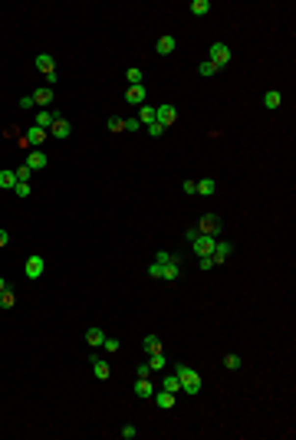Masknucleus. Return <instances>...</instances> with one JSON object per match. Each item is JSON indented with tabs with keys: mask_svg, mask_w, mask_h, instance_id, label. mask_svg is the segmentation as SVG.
<instances>
[{
	"mask_svg": "<svg viewBox=\"0 0 296 440\" xmlns=\"http://www.w3.org/2000/svg\"><path fill=\"white\" fill-rule=\"evenodd\" d=\"M178 381H181V391L185 394H201V374L194 368H188V365H178Z\"/></svg>",
	"mask_w": 296,
	"mask_h": 440,
	"instance_id": "obj_1",
	"label": "nucleus"
},
{
	"mask_svg": "<svg viewBox=\"0 0 296 440\" xmlns=\"http://www.w3.org/2000/svg\"><path fill=\"white\" fill-rule=\"evenodd\" d=\"M46 138H50V132H43V128L30 125V128H27V135L20 138V145H23V148H40V145H43Z\"/></svg>",
	"mask_w": 296,
	"mask_h": 440,
	"instance_id": "obj_2",
	"label": "nucleus"
},
{
	"mask_svg": "<svg viewBox=\"0 0 296 440\" xmlns=\"http://www.w3.org/2000/svg\"><path fill=\"white\" fill-rule=\"evenodd\" d=\"M214 243H217L214 237H208V233H197L194 240H191V246H194L197 256H211V253H214Z\"/></svg>",
	"mask_w": 296,
	"mask_h": 440,
	"instance_id": "obj_3",
	"label": "nucleus"
},
{
	"mask_svg": "<svg viewBox=\"0 0 296 440\" xmlns=\"http://www.w3.org/2000/svg\"><path fill=\"white\" fill-rule=\"evenodd\" d=\"M211 63H214V66H227L230 63V46L227 43H211Z\"/></svg>",
	"mask_w": 296,
	"mask_h": 440,
	"instance_id": "obj_4",
	"label": "nucleus"
},
{
	"mask_svg": "<svg viewBox=\"0 0 296 440\" xmlns=\"http://www.w3.org/2000/svg\"><path fill=\"white\" fill-rule=\"evenodd\" d=\"M197 233L217 237V233H220V217H217V214H204V217H201V223H197Z\"/></svg>",
	"mask_w": 296,
	"mask_h": 440,
	"instance_id": "obj_5",
	"label": "nucleus"
},
{
	"mask_svg": "<svg viewBox=\"0 0 296 440\" xmlns=\"http://www.w3.org/2000/svg\"><path fill=\"white\" fill-rule=\"evenodd\" d=\"M175 119H178L175 105H158V109H155V122H158L161 128H168V125H175Z\"/></svg>",
	"mask_w": 296,
	"mask_h": 440,
	"instance_id": "obj_6",
	"label": "nucleus"
},
{
	"mask_svg": "<svg viewBox=\"0 0 296 440\" xmlns=\"http://www.w3.org/2000/svg\"><path fill=\"white\" fill-rule=\"evenodd\" d=\"M230 253H234V243L220 240V243H214V253H211V260H214V266H217V263H227Z\"/></svg>",
	"mask_w": 296,
	"mask_h": 440,
	"instance_id": "obj_7",
	"label": "nucleus"
},
{
	"mask_svg": "<svg viewBox=\"0 0 296 440\" xmlns=\"http://www.w3.org/2000/svg\"><path fill=\"white\" fill-rule=\"evenodd\" d=\"M145 96H148L145 86H129L125 89V102H129V105H145Z\"/></svg>",
	"mask_w": 296,
	"mask_h": 440,
	"instance_id": "obj_8",
	"label": "nucleus"
},
{
	"mask_svg": "<svg viewBox=\"0 0 296 440\" xmlns=\"http://www.w3.org/2000/svg\"><path fill=\"white\" fill-rule=\"evenodd\" d=\"M43 256H30V260H27V279H40V276H43Z\"/></svg>",
	"mask_w": 296,
	"mask_h": 440,
	"instance_id": "obj_9",
	"label": "nucleus"
},
{
	"mask_svg": "<svg viewBox=\"0 0 296 440\" xmlns=\"http://www.w3.org/2000/svg\"><path fill=\"white\" fill-rule=\"evenodd\" d=\"M46 165H50L46 151H40V148H36V151H30V158H27V168H30V171H40V168H46Z\"/></svg>",
	"mask_w": 296,
	"mask_h": 440,
	"instance_id": "obj_10",
	"label": "nucleus"
},
{
	"mask_svg": "<svg viewBox=\"0 0 296 440\" xmlns=\"http://www.w3.org/2000/svg\"><path fill=\"white\" fill-rule=\"evenodd\" d=\"M59 119V115H56V112H50V109H43L40 112V115H36V122H33V125H36V128H43V132H50V128H53V122Z\"/></svg>",
	"mask_w": 296,
	"mask_h": 440,
	"instance_id": "obj_11",
	"label": "nucleus"
},
{
	"mask_svg": "<svg viewBox=\"0 0 296 440\" xmlns=\"http://www.w3.org/2000/svg\"><path fill=\"white\" fill-rule=\"evenodd\" d=\"M36 69H40L43 76H53V73H56L53 56H50V53H40V56H36Z\"/></svg>",
	"mask_w": 296,
	"mask_h": 440,
	"instance_id": "obj_12",
	"label": "nucleus"
},
{
	"mask_svg": "<svg viewBox=\"0 0 296 440\" xmlns=\"http://www.w3.org/2000/svg\"><path fill=\"white\" fill-rule=\"evenodd\" d=\"M50 135H53V138H69V135H73V125H69L66 119H56L53 128H50Z\"/></svg>",
	"mask_w": 296,
	"mask_h": 440,
	"instance_id": "obj_13",
	"label": "nucleus"
},
{
	"mask_svg": "<svg viewBox=\"0 0 296 440\" xmlns=\"http://www.w3.org/2000/svg\"><path fill=\"white\" fill-rule=\"evenodd\" d=\"M178 276H181V263L171 256V260L161 266V279H168V283H171V279H178Z\"/></svg>",
	"mask_w": 296,
	"mask_h": 440,
	"instance_id": "obj_14",
	"label": "nucleus"
},
{
	"mask_svg": "<svg viewBox=\"0 0 296 440\" xmlns=\"http://www.w3.org/2000/svg\"><path fill=\"white\" fill-rule=\"evenodd\" d=\"M92 371H96L99 381H109V378H112V368L102 362V358H92Z\"/></svg>",
	"mask_w": 296,
	"mask_h": 440,
	"instance_id": "obj_15",
	"label": "nucleus"
},
{
	"mask_svg": "<svg viewBox=\"0 0 296 440\" xmlns=\"http://www.w3.org/2000/svg\"><path fill=\"white\" fill-rule=\"evenodd\" d=\"M155 401H158V407H161V411H171V407H175V394H171V391H155Z\"/></svg>",
	"mask_w": 296,
	"mask_h": 440,
	"instance_id": "obj_16",
	"label": "nucleus"
},
{
	"mask_svg": "<svg viewBox=\"0 0 296 440\" xmlns=\"http://www.w3.org/2000/svg\"><path fill=\"white\" fill-rule=\"evenodd\" d=\"M152 394H155V385L148 378H138L135 381V397H152Z\"/></svg>",
	"mask_w": 296,
	"mask_h": 440,
	"instance_id": "obj_17",
	"label": "nucleus"
},
{
	"mask_svg": "<svg viewBox=\"0 0 296 440\" xmlns=\"http://www.w3.org/2000/svg\"><path fill=\"white\" fill-rule=\"evenodd\" d=\"M86 342H89V345H92V348H99V345L106 342V332L99 329V325H92V329L86 332Z\"/></svg>",
	"mask_w": 296,
	"mask_h": 440,
	"instance_id": "obj_18",
	"label": "nucleus"
},
{
	"mask_svg": "<svg viewBox=\"0 0 296 440\" xmlns=\"http://www.w3.org/2000/svg\"><path fill=\"white\" fill-rule=\"evenodd\" d=\"M33 102H36V105H50V102H53V89L46 86V89H36V92H33Z\"/></svg>",
	"mask_w": 296,
	"mask_h": 440,
	"instance_id": "obj_19",
	"label": "nucleus"
},
{
	"mask_svg": "<svg viewBox=\"0 0 296 440\" xmlns=\"http://www.w3.org/2000/svg\"><path fill=\"white\" fill-rule=\"evenodd\" d=\"M175 36H158V53H161V56H171V53H175Z\"/></svg>",
	"mask_w": 296,
	"mask_h": 440,
	"instance_id": "obj_20",
	"label": "nucleus"
},
{
	"mask_svg": "<svg viewBox=\"0 0 296 440\" xmlns=\"http://www.w3.org/2000/svg\"><path fill=\"white\" fill-rule=\"evenodd\" d=\"M0 187H3V191H13V187H17V171H7V168H3V171H0Z\"/></svg>",
	"mask_w": 296,
	"mask_h": 440,
	"instance_id": "obj_21",
	"label": "nucleus"
},
{
	"mask_svg": "<svg viewBox=\"0 0 296 440\" xmlns=\"http://www.w3.org/2000/svg\"><path fill=\"white\" fill-rule=\"evenodd\" d=\"M280 102H283V96H280L276 89H270V92H263V105H267V109H280Z\"/></svg>",
	"mask_w": 296,
	"mask_h": 440,
	"instance_id": "obj_22",
	"label": "nucleus"
},
{
	"mask_svg": "<svg viewBox=\"0 0 296 440\" xmlns=\"http://www.w3.org/2000/svg\"><path fill=\"white\" fill-rule=\"evenodd\" d=\"M194 194H201V197H211V194H214V181H211V177H201V181H197V191Z\"/></svg>",
	"mask_w": 296,
	"mask_h": 440,
	"instance_id": "obj_23",
	"label": "nucleus"
},
{
	"mask_svg": "<svg viewBox=\"0 0 296 440\" xmlns=\"http://www.w3.org/2000/svg\"><path fill=\"white\" fill-rule=\"evenodd\" d=\"M142 345H145V352H148V355L161 352V339H158V335H145V342H142Z\"/></svg>",
	"mask_w": 296,
	"mask_h": 440,
	"instance_id": "obj_24",
	"label": "nucleus"
},
{
	"mask_svg": "<svg viewBox=\"0 0 296 440\" xmlns=\"http://www.w3.org/2000/svg\"><path fill=\"white\" fill-rule=\"evenodd\" d=\"M138 122H142V125H152V122H155V105H142V112H138Z\"/></svg>",
	"mask_w": 296,
	"mask_h": 440,
	"instance_id": "obj_25",
	"label": "nucleus"
},
{
	"mask_svg": "<svg viewBox=\"0 0 296 440\" xmlns=\"http://www.w3.org/2000/svg\"><path fill=\"white\" fill-rule=\"evenodd\" d=\"M161 391H171V394H178V391H181V381H178V374H175V378H164V381H161Z\"/></svg>",
	"mask_w": 296,
	"mask_h": 440,
	"instance_id": "obj_26",
	"label": "nucleus"
},
{
	"mask_svg": "<svg viewBox=\"0 0 296 440\" xmlns=\"http://www.w3.org/2000/svg\"><path fill=\"white\" fill-rule=\"evenodd\" d=\"M164 365H168V362H164V355H161V352H155L152 358H148V368H152V371H161Z\"/></svg>",
	"mask_w": 296,
	"mask_h": 440,
	"instance_id": "obj_27",
	"label": "nucleus"
},
{
	"mask_svg": "<svg viewBox=\"0 0 296 440\" xmlns=\"http://www.w3.org/2000/svg\"><path fill=\"white\" fill-rule=\"evenodd\" d=\"M208 10H211V3H208V0H194V3H191V13H194V17H204Z\"/></svg>",
	"mask_w": 296,
	"mask_h": 440,
	"instance_id": "obj_28",
	"label": "nucleus"
},
{
	"mask_svg": "<svg viewBox=\"0 0 296 440\" xmlns=\"http://www.w3.org/2000/svg\"><path fill=\"white\" fill-rule=\"evenodd\" d=\"M125 79H129V86H142V69L129 66V73H125Z\"/></svg>",
	"mask_w": 296,
	"mask_h": 440,
	"instance_id": "obj_29",
	"label": "nucleus"
},
{
	"mask_svg": "<svg viewBox=\"0 0 296 440\" xmlns=\"http://www.w3.org/2000/svg\"><path fill=\"white\" fill-rule=\"evenodd\" d=\"M13 302H17V296H13L10 289H3L0 293V309H13Z\"/></svg>",
	"mask_w": 296,
	"mask_h": 440,
	"instance_id": "obj_30",
	"label": "nucleus"
},
{
	"mask_svg": "<svg viewBox=\"0 0 296 440\" xmlns=\"http://www.w3.org/2000/svg\"><path fill=\"white\" fill-rule=\"evenodd\" d=\"M122 128H125V132H138V128H142V122L135 119V115H129V119H122Z\"/></svg>",
	"mask_w": 296,
	"mask_h": 440,
	"instance_id": "obj_31",
	"label": "nucleus"
},
{
	"mask_svg": "<svg viewBox=\"0 0 296 440\" xmlns=\"http://www.w3.org/2000/svg\"><path fill=\"white\" fill-rule=\"evenodd\" d=\"M13 194H17V197H30V181H17Z\"/></svg>",
	"mask_w": 296,
	"mask_h": 440,
	"instance_id": "obj_32",
	"label": "nucleus"
},
{
	"mask_svg": "<svg viewBox=\"0 0 296 440\" xmlns=\"http://www.w3.org/2000/svg\"><path fill=\"white\" fill-rule=\"evenodd\" d=\"M197 73H201V76H214V73H217V66H214V63H201V66H197Z\"/></svg>",
	"mask_w": 296,
	"mask_h": 440,
	"instance_id": "obj_33",
	"label": "nucleus"
},
{
	"mask_svg": "<svg viewBox=\"0 0 296 440\" xmlns=\"http://www.w3.org/2000/svg\"><path fill=\"white\" fill-rule=\"evenodd\" d=\"M224 365H227L230 371H237V368H241V355H227V358H224Z\"/></svg>",
	"mask_w": 296,
	"mask_h": 440,
	"instance_id": "obj_34",
	"label": "nucleus"
},
{
	"mask_svg": "<svg viewBox=\"0 0 296 440\" xmlns=\"http://www.w3.org/2000/svg\"><path fill=\"white\" fill-rule=\"evenodd\" d=\"M109 132H125V128H122V119H119V115H112V119H109Z\"/></svg>",
	"mask_w": 296,
	"mask_h": 440,
	"instance_id": "obj_35",
	"label": "nucleus"
},
{
	"mask_svg": "<svg viewBox=\"0 0 296 440\" xmlns=\"http://www.w3.org/2000/svg\"><path fill=\"white\" fill-rule=\"evenodd\" d=\"M30 174H33V171H30L27 165H20V168H17V181H30Z\"/></svg>",
	"mask_w": 296,
	"mask_h": 440,
	"instance_id": "obj_36",
	"label": "nucleus"
},
{
	"mask_svg": "<svg viewBox=\"0 0 296 440\" xmlns=\"http://www.w3.org/2000/svg\"><path fill=\"white\" fill-rule=\"evenodd\" d=\"M119 434H122V437H125V440H135V434H138V430L132 427V424H125V427H122Z\"/></svg>",
	"mask_w": 296,
	"mask_h": 440,
	"instance_id": "obj_37",
	"label": "nucleus"
},
{
	"mask_svg": "<svg viewBox=\"0 0 296 440\" xmlns=\"http://www.w3.org/2000/svg\"><path fill=\"white\" fill-rule=\"evenodd\" d=\"M102 348H106V352H119V339H106L102 342Z\"/></svg>",
	"mask_w": 296,
	"mask_h": 440,
	"instance_id": "obj_38",
	"label": "nucleus"
},
{
	"mask_svg": "<svg viewBox=\"0 0 296 440\" xmlns=\"http://www.w3.org/2000/svg\"><path fill=\"white\" fill-rule=\"evenodd\" d=\"M145 128H148V135H152V138H158V135L164 132V128H161V125H158V122H152V125H145Z\"/></svg>",
	"mask_w": 296,
	"mask_h": 440,
	"instance_id": "obj_39",
	"label": "nucleus"
},
{
	"mask_svg": "<svg viewBox=\"0 0 296 440\" xmlns=\"http://www.w3.org/2000/svg\"><path fill=\"white\" fill-rule=\"evenodd\" d=\"M197 266H201L204 273H211V266H214V260H211V256H201V260H197Z\"/></svg>",
	"mask_w": 296,
	"mask_h": 440,
	"instance_id": "obj_40",
	"label": "nucleus"
},
{
	"mask_svg": "<svg viewBox=\"0 0 296 440\" xmlns=\"http://www.w3.org/2000/svg\"><path fill=\"white\" fill-rule=\"evenodd\" d=\"M33 105H36V102H33V96H23V99H20V109H23V112L33 109Z\"/></svg>",
	"mask_w": 296,
	"mask_h": 440,
	"instance_id": "obj_41",
	"label": "nucleus"
},
{
	"mask_svg": "<svg viewBox=\"0 0 296 440\" xmlns=\"http://www.w3.org/2000/svg\"><path fill=\"white\" fill-rule=\"evenodd\" d=\"M135 374H138V378H148V374H152V368H148V365H138V368H135Z\"/></svg>",
	"mask_w": 296,
	"mask_h": 440,
	"instance_id": "obj_42",
	"label": "nucleus"
},
{
	"mask_svg": "<svg viewBox=\"0 0 296 440\" xmlns=\"http://www.w3.org/2000/svg\"><path fill=\"white\" fill-rule=\"evenodd\" d=\"M168 260H171V253H164V250H161V253H158V256H155V263H161V266L168 263Z\"/></svg>",
	"mask_w": 296,
	"mask_h": 440,
	"instance_id": "obj_43",
	"label": "nucleus"
},
{
	"mask_svg": "<svg viewBox=\"0 0 296 440\" xmlns=\"http://www.w3.org/2000/svg\"><path fill=\"white\" fill-rule=\"evenodd\" d=\"M197 191V181H185V194H194Z\"/></svg>",
	"mask_w": 296,
	"mask_h": 440,
	"instance_id": "obj_44",
	"label": "nucleus"
},
{
	"mask_svg": "<svg viewBox=\"0 0 296 440\" xmlns=\"http://www.w3.org/2000/svg\"><path fill=\"white\" fill-rule=\"evenodd\" d=\"M7 240H10V233H7V230H0V246H7Z\"/></svg>",
	"mask_w": 296,
	"mask_h": 440,
	"instance_id": "obj_45",
	"label": "nucleus"
},
{
	"mask_svg": "<svg viewBox=\"0 0 296 440\" xmlns=\"http://www.w3.org/2000/svg\"><path fill=\"white\" fill-rule=\"evenodd\" d=\"M3 289H7V279H3V276H0V293H3Z\"/></svg>",
	"mask_w": 296,
	"mask_h": 440,
	"instance_id": "obj_46",
	"label": "nucleus"
}]
</instances>
